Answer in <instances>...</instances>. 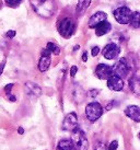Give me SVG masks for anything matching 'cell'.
I'll return each instance as SVG.
<instances>
[{
  "label": "cell",
  "instance_id": "484cf974",
  "mask_svg": "<svg viewBox=\"0 0 140 150\" xmlns=\"http://www.w3.org/2000/svg\"><path fill=\"white\" fill-rule=\"evenodd\" d=\"M77 71H78V67L72 66L71 67V69H70V76H71V77H74L76 74H77Z\"/></svg>",
  "mask_w": 140,
  "mask_h": 150
},
{
  "label": "cell",
  "instance_id": "52a82bcc",
  "mask_svg": "<svg viewBox=\"0 0 140 150\" xmlns=\"http://www.w3.org/2000/svg\"><path fill=\"white\" fill-rule=\"evenodd\" d=\"M78 128V116L74 112L68 113L62 122V129L67 132H74Z\"/></svg>",
  "mask_w": 140,
  "mask_h": 150
},
{
  "label": "cell",
  "instance_id": "5b68a950",
  "mask_svg": "<svg viewBox=\"0 0 140 150\" xmlns=\"http://www.w3.org/2000/svg\"><path fill=\"white\" fill-rule=\"evenodd\" d=\"M130 65L128 63L127 58H120L117 63L113 66V72L114 75L119 78H126L130 72Z\"/></svg>",
  "mask_w": 140,
  "mask_h": 150
},
{
  "label": "cell",
  "instance_id": "cb8c5ba5",
  "mask_svg": "<svg viewBox=\"0 0 140 150\" xmlns=\"http://www.w3.org/2000/svg\"><path fill=\"white\" fill-rule=\"evenodd\" d=\"M117 148H118V142H117V140H113V142L110 144L107 150H116Z\"/></svg>",
  "mask_w": 140,
  "mask_h": 150
},
{
  "label": "cell",
  "instance_id": "d4e9b609",
  "mask_svg": "<svg viewBox=\"0 0 140 150\" xmlns=\"http://www.w3.org/2000/svg\"><path fill=\"white\" fill-rule=\"evenodd\" d=\"M100 53V47L99 46H94L92 50H91V54H92V56L93 57H95V56H98V54Z\"/></svg>",
  "mask_w": 140,
  "mask_h": 150
},
{
  "label": "cell",
  "instance_id": "603a6c76",
  "mask_svg": "<svg viewBox=\"0 0 140 150\" xmlns=\"http://www.w3.org/2000/svg\"><path fill=\"white\" fill-rule=\"evenodd\" d=\"M94 150H107L106 145L102 142H96V145H95V147H94Z\"/></svg>",
  "mask_w": 140,
  "mask_h": 150
},
{
  "label": "cell",
  "instance_id": "1f68e13d",
  "mask_svg": "<svg viewBox=\"0 0 140 150\" xmlns=\"http://www.w3.org/2000/svg\"><path fill=\"white\" fill-rule=\"evenodd\" d=\"M8 98H9V100L11 101V102H16V96H10V94H9Z\"/></svg>",
  "mask_w": 140,
  "mask_h": 150
},
{
  "label": "cell",
  "instance_id": "d590c367",
  "mask_svg": "<svg viewBox=\"0 0 140 150\" xmlns=\"http://www.w3.org/2000/svg\"><path fill=\"white\" fill-rule=\"evenodd\" d=\"M138 137H139V139H140V133H139V134H138Z\"/></svg>",
  "mask_w": 140,
  "mask_h": 150
},
{
  "label": "cell",
  "instance_id": "ba28073f",
  "mask_svg": "<svg viewBox=\"0 0 140 150\" xmlns=\"http://www.w3.org/2000/svg\"><path fill=\"white\" fill-rule=\"evenodd\" d=\"M113 75V67H110L108 65L99 64L95 68V76L101 80H108Z\"/></svg>",
  "mask_w": 140,
  "mask_h": 150
},
{
  "label": "cell",
  "instance_id": "277c9868",
  "mask_svg": "<svg viewBox=\"0 0 140 150\" xmlns=\"http://www.w3.org/2000/svg\"><path fill=\"white\" fill-rule=\"evenodd\" d=\"M58 32L62 38H69L74 32V23L70 18H65L58 23Z\"/></svg>",
  "mask_w": 140,
  "mask_h": 150
},
{
  "label": "cell",
  "instance_id": "2e32d148",
  "mask_svg": "<svg viewBox=\"0 0 140 150\" xmlns=\"http://www.w3.org/2000/svg\"><path fill=\"white\" fill-rule=\"evenodd\" d=\"M129 87H130V90H132L136 96H140V78L139 77H132L129 79Z\"/></svg>",
  "mask_w": 140,
  "mask_h": 150
},
{
  "label": "cell",
  "instance_id": "f1b7e54d",
  "mask_svg": "<svg viewBox=\"0 0 140 150\" xmlns=\"http://www.w3.org/2000/svg\"><path fill=\"white\" fill-rule=\"evenodd\" d=\"M98 93H99V90H95V89H94V90H91V91H90V96L94 98V96H98Z\"/></svg>",
  "mask_w": 140,
  "mask_h": 150
},
{
  "label": "cell",
  "instance_id": "4dcf8cb0",
  "mask_svg": "<svg viewBox=\"0 0 140 150\" xmlns=\"http://www.w3.org/2000/svg\"><path fill=\"white\" fill-rule=\"evenodd\" d=\"M82 60L83 62H87L88 60V54H87V52H84L82 54Z\"/></svg>",
  "mask_w": 140,
  "mask_h": 150
},
{
  "label": "cell",
  "instance_id": "83f0119b",
  "mask_svg": "<svg viewBox=\"0 0 140 150\" xmlns=\"http://www.w3.org/2000/svg\"><path fill=\"white\" fill-rule=\"evenodd\" d=\"M7 36H8V38H14V36H16V31H12V30L8 31V32H7Z\"/></svg>",
  "mask_w": 140,
  "mask_h": 150
},
{
  "label": "cell",
  "instance_id": "7402d4cb",
  "mask_svg": "<svg viewBox=\"0 0 140 150\" xmlns=\"http://www.w3.org/2000/svg\"><path fill=\"white\" fill-rule=\"evenodd\" d=\"M22 2V0H6V4L9 7H18Z\"/></svg>",
  "mask_w": 140,
  "mask_h": 150
},
{
  "label": "cell",
  "instance_id": "8fae6325",
  "mask_svg": "<svg viewBox=\"0 0 140 150\" xmlns=\"http://www.w3.org/2000/svg\"><path fill=\"white\" fill-rule=\"evenodd\" d=\"M107 14L103 11H99V12L94 13L92 17L89 19V28L90 29H95L99 24L106 20Z\"/></svg>",
  "mask_w": 140,
  "mask_h": 150
},
{
  "label": "cell",
  "instance_id": "d6a6232c",
  "mask_svg": "<svg viewBox=\"0 0 140 150\" xmlns=\"http://www.w3.org/2000/svg\"><path fill=\"white\" fill-rule=\"evenodd\" d=\"M18 133L21 134V135H22V134L24 133V129L22 128V127H19V128H18Z\"/></svg>",
  "mask_w": 140,
  "mask_h": 150
},
{
  "label": "cell",
  "instance_id": "836d02e7",
  "mask_svg": "<svg viewBox=\"0 0 140 150\" xmlns=\"http://www.w3.org/2000/svg\"><path fill=\"white\" fill-rule=\"evenodd\" d=\"M4 62L1 65H0V75L2 74V70H4Z\"/></svg>",
  "mask_w": 140,
  "mask_h": 150
},
{
  "label": "cell",
  "instance_id": "ac0fdd59",
  "mask_svg": "<svg viewBox=\"0 0 140 150\" xmlns=\"http://www.w3.org/2000/svg\"><path fill=\"white\" fill-rule=\"evenodd\" d=\"M56 150H74V145L69 139H62L58 142Z\"/></svg>",
  "mask_w": 140,
  "mask_h": 150
},
{
  "label": "cell",
  "instance_id": "9c48e42d",
  "mask_svg": "<svg viewBox=\"0 0 140 150\" xmlns=\"http://www.w3.org/2000/svg\"><path fill=\"white\" fill-rule=\"evenodd\" d=\"M119 53H120V47L117 45V44H115V43H110V44H107V45L104 47L103 52H102L104 58L108 59V60L117 58Z\"/></svg>",
  "mask_w": 140,
  "mask_h": 150
},
{
  "label": "cell",
  "instance_id": "5bb4252c",
  "mask_svg": "<svg viewBox=\"0 0 140 150\" xmlns=\"http://www.w3.org/2000/svg\"><path fill=\"white\" fill-rule=\"evenodd\" d=\"M111 29H112L111 23L107 21H104L95 28V34H96L98 36H103V35L108 33V32L111 31Z\"/></svg>",
  "mask_w": 140,
  "mask_h": 150
},
{
  "label": "cell",
  "instance_id": "e575fe53",
  "mask_svg": "<svg viewBox=\"0 0 140 150\" xmlns=\"http://www.w3.org/2000/svg\"><path fill=\"white\" fill-rule=\"evenodd\" d=\"M78 48H79V45H77V46H76V47H74V50H78Z\"/></svg>",
  "mask_w": 140,
  "mask_h": 150
},
{
  "label": "cell",
  "instance_id": "3957f363",
  "mask_svg": "<svg viewBox=\"0 0 140 150\" xmlns=\"http://www.w3.org/2000/svg\"><path fill=\"white\" fill-rule=\"evenodd\" d=\"M102 114H103V108L98 102L89 103L86 108V115L90 122L98 121L100 117L102 116Z\"/></svg>",
  "mask_w": 140,
  "mask_h": 150
},
{
  "label": "cell",
  "instance_id": "6da1fadb",
  "mask_svg": "<svg viewBox=\"0 0 140 150\" xmlns=\"http://www.w3.org/2000/svg\"><path fill=\"white\" fill-rule=\"evenodd\" d=\"M30 2L36 14L42 18H50L56 10L54 0H30Z\"/></svg>",
  "mask_w": 140,
  "mask_h": 150
},
{
  "label": "cell",
  "instance_id": "7c38bea8",
  "mask_svg": "<svg viewBox=\"0 0 140 150\" xmlns=\"http://www.w3.org/2000/svg\"><path fill=\"white\" fill-rule=\"evenodd\" d=\"M107 87L113 91H122L124 88V81L122 78L113 75L110 79L107 80Z\"/></svg>",
  "mask_w": 140,
  "mask_h": 150
},
{
  "label": "cell",
  "instance_id": "7a4b0ae2",
  "mask_svg": "<svg viewBox=\"0 0 140 150\" xmlns=\"http://www.w3.org/2000/svg\"><path fill=\"white\" fill-rule=\"evenodd\" d=\"M71 142L74 145V150H88L89 149V142L86 134L81 129L77 128L71 134Z\"/></svg>",
  "mask_w": 140,
  "mask_h": 150
},
{
  "label": "cell",
  "instance_id": "30bf717a",
  "mask_svg": "<svg viewBox=\"0 0 140 150\" xmlns=\"http://www.w3.org/2000/svg\"><path fill=\"white\" fill-rule=\"evenodd\" d=\"M24 90L26 92V94L30 96V98H33V99H36L42 94V89L41 87L36 84L35 82H31V81H28L25 82L24 84Z\"/></svg>",
  "mask_w": 140,
  "mask_h": 150
},
{
  "label": "cell",
  "instance_id": "ffe728a7",
  "mask_svg": "<svg viewBox=\"0 0 140 150\" xmlns=\"http://www.w3.org/2000/svg\"><path fill=\"white\" fill-rule=\"evenodd\" d=\"M130 25L134 29H140V12L136 11L132 13V20H130Z\"/></svg>",
  "mask_w": 140,
  "mask_h": 150
},
{
  "label": "cell",
  "instance_id": "f546056e",
  "mask_svg": "<svg viewBox=\"0 0 140 150\" xmlns=\"http://www.w3.org/2000/svg\"><path fill=\"white\" fill-rule=\"evenodd\" d=\"M113 104H115V101H112L110 104H107V106H106L107 110H112V108H113Z\"/></svg>",
  "mask_w": 140,
  "mask_h": 150
},
{
  "label": "cell",
  "instance_id": "8992f818",
  "mask_svg": "<svg viewBox=\"0 0 140 150\" xmlns=\"http://www.w3.org/2000/svg\"><path fill=\"white\" fill-rule=\"evenodd\" d=\"M132 16V12L130 11V9L127 8V7H120V8H117L114 11V18H115L116 21L120 23V24L130 23Z\"/></svg>",
  "mask_w": 140,
  "mask_h": 150
},
{
  "label": "cell",
  "instance_id": "4316f807",
  "mask_svg": "<svg viewBox=\"0 0 140 150\" xmlns=\"http://www.w3.org/2000/svg\"><path fill=\"white\" fill-rule=\"evenodd\" d=\"M13 88V84L12 83H9L8 86H6V87H4V91H6V93H7V94H10V92H11V89H12Z\"/></svg>",
  "mask_w": 140,
  "mask_h": 150
},
{
  "label": "cell",
  "instance_id": "44dd1931",
  "mask_svg": "<svg viewBox=\"0 0 140 150\" xmlns=\"http://www.w3.org/2000/svg\"><path fill=\"white\" fill-rule=\"evenodd\" d=\"M46 48L49 50L52 54L54 55H59L60 54V48H59V46L56 45L55 43H47V46H46Z\"/></svg>",
  "mask_w": 140,
  "mask_h": 150
},
{
  "label": "cell",
  "instance_id": "e0dca14e",
  "mask_svg": "<svg viewBox=\"0 0 140 150\" xmlns=\"http://www.w3.org/2000/svg\"><path fill=\"white\" fill-rule=\"evenodd\" d=\"M84 91H83V89L81 87H79V86H76L74 89H72V98H74V100L77 102V103H80V102H82L84 100Z\"/></svg>",
  "mask_w": 140,
  "mask_h": 150
},
{
  "label": "cell",
  "instance_id": "9a60e30c",
  "mask_svg": "<svg viewBox=\"0 0 140 150\" xmlns=\"http://www.w3.org/2000/svg\"><path fill=\"white\" fill-rule=\"evenodd\" d=\"M50 63H52V59H50L49 55H42L41 59L38 62V69H40V71L45 72L46 70H48Z\"/></svg>",
  "mask_w": 140,
  "mask_h": 150
},
{
  "label": "cell",
  "instance_id": "d6986e66",
  "mask_svg": "<svg viewBox=\"0 0 140 150\" xmlns=\"http://www.w3.org/2000/svg\"><path fill=\"white\" fill-rule=\"evenodd\" d=\"M90 4H91V0H79L78 4H77V9H76L77 13H78V14L83 13L88 8H89Z\"/></svg>",
  "mask_w": 140,
  "mask_h": 150
},
{
  "label": "cell",
  "instance_id": "4fadbf2b",
  "mask_svg": "<svg viewBox=\"0 0 140 150\" xmlns=\"http://www.w3.org/2000/svg\"><path fill=\"white\" fill-rule=\"evenodd\" d=\"M125 114L130 120L135 122H140V108L137 105H129L125 110Z\"/></svg>",
  "mask_w": 140,
  "mask_h": 150
}]
</instances>
